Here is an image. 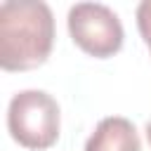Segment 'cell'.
<instances>
[{
    "label": "cell",
    "mask_w": 151,
    "mask_h": 151,
    "mask_svg": "<svg viewBox=\"0 0 151 151\" xmlns=\"http://www.w3.org/2000/svg\"><path fill=\"white\" fill-rule=\"evenodd\" d=\"M54 45V17L38 0H7L0 5V66L31 71L47 61Z\"/></svg>",
    "instance_id": "cell-1"
},
{
    "label": "cell",
    "mask_w": 151,
    "mask_h": 151,
    "mask_svg": "<svg viewBox=\"0 0 151 151\" xmlns=\"http://www.w3.org/2000/svg\"><path fill=\"white\" fill-rule=\"evenodd\" d=\"M9 137L31 151L50 149L59 139L61 111L57 99L45 90H21L7 106Z\"/></svg>",
    "instance_id": "cell-2"
},
{
    "label": "cell",
    "mask_w": 151,
    "mask_h": 151,
    "mask_svg": "<svg viewBox=\"0 0 151 151\" xmlns=\"http://www.w3.org/2000/svg\"><path fill=\"white\" fill-rule=\"evenodd\" d=\"M71 40L90 57L106 59L123 47V24L118 14L101 2H78L66 17Z\"/></svg>",
    "instance_id": "cell-3"
},
{
    "label": "cell",
    "mask_w": 151,
    "mask_h": 151,
    "mask_svg": "<svg viewBox=\"0 0 151 151\" xmlns=\"http://www.w3.org/2000/svg\"><path fill=\"white\" fill-rule=\"evenodd\" d=\"M85 151H142V142L132 120L123 116L101 118L85 142Z\"/></svg>",
    "instance_id": "cell-4"
},
{
    "label": "cell",
    "mask_w": 151,
    "mask_h": 151,
    "mask_svg": "<svg viewBox=\"0 0 151 151\" xmlns=\"http://www.w3.org/2000/svg\"><path fill=\"white\" fill-rule=\"evenodd\" d=\"M137 28H139V33H142V38H144V42L151 52V0L139 2V7H137Z\"/></svg>",
    "instance_id": "cell-5"
},
{
    "label": "cell",
    "mask_w": 151,
    "mask_h": 151,
    "mask_svg": "<svg viewBox=\"0 0 151 151\" xmlns=\"http://www.w3.org/2000/svg\"><path fill=\"white\" fill-rule=\"evenodd\" d=\"M146 139H149V144H151V118L146 120Z\"/></svg>",
    "instance_id": "cell-6"
}]
</instances>
